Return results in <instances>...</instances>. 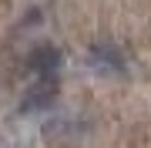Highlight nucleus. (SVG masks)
I'll use <instances>...</instances> for the list:
<instances>
[{
	"mask_svg": "<svg viewBox=\"0 0 151 148\" xmlns=\"http://www.w3.org/2000/svg\"><path fill=\"white\" fill-rule=\"evenodd\" d=\"M57 94V77H37V88L27 91V101H24V108H44V104H50Z\"/></svg>",
	"mask_w": 151,
	"mask_h": 148,
	"instance_id": "nucleus-2",
	"label": "nucleus"
},
{
	"mask_svg": "<svg viewBox=\"0 0 151 148\" xmlns=\"http://www.w3.org/2000/svg\"><path fill=\"white\" fill-rule=\"evenodd\" d=\"M27 64H30L34 77H57V71H60V51L54 44H40V47L30 51Z\"/></svg>",
	"mask_w": 151,
	"mask_h": 148,
	"instance_id": "nucleus-1",
	"label": "nucleus"
},
{
	"mask_svg": "<svg viewBox=\"0 0 151 148\" xmlns=\"http://www.w3.org/2000/svg\"><path fill=\"white\" fill-rule=\"evenodd\" d=\"M91 61H94V64H101L104 71H114V67H118V54H114L108 44H97V47L91 51Z\"/></svg>",
	"mask_w": 151,
	"mask_h": 148,
	"instance_id": "nucleus-3",
	"label": "nucleus"
}]
</instances>
